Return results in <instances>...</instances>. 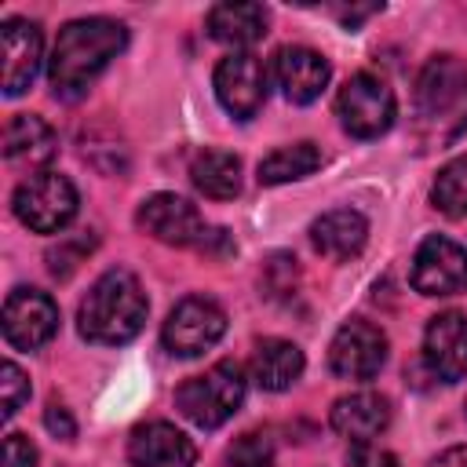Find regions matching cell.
I'll return each instance as SVG.
<instances>
[{
	"label": "cell",
	"mask_w": 467,
	"mask_h": 467,
	"mask_svg": "<svg viewBox=\"0 0 467 467\" xmlns=\"http://www.w3.org/2000/svg\"><path fill=\"white\" fill-rule=\"evenodd\" d=\"M124 44H128V29L113 18H77L62 26L47 62L55 95L77 99L124 51Z\"/></svg>",
	"instance_id": "1"
},
{
	"label": "cell",
	"mask_w": 467,
	"mask_h": 467,
	"mask_svg": "<svg viewBox=\"0 0 467 467\" xmlns=\"http://www.w3.org/2000/svg\"><path fill=\"white\" fill-rule=\"evenodd\" d=\"M146 292L139 285V277L131 270H106L88 296L80 299L77 310V328L88 343L99 347H120L128 339H135L146 325Z\"/></svg>",
	"instance_id": "2"
},
{
	"label": "cell",
	"mask_w": 467,
	"mask_h": 467,
	"mask_svg": "<svg viewBox=\"0 0 467 467\" xmlns=\"http://www.w3.org/2000/svg\"><path fill=\"white\" fill-rule=\"evenodd\" d=\"M241 401H244V372L237 361H215L212 368L190 376L175 390V409L204 431L226 423L241 409Z\"/></svg>",
	"instance_id": "3"
},
{
	"label": "cell",
	"mask_w": 467,
	"mask_h": 467,
	"mask_svg": "<svg viewBox=\"0 0 467 467\" xmlns=\"http://www.w3.org/2000/svg\"><path fill=\"white\" fill-rule=\"evenodd\" d=\"M15 215L36 234H58L77 215V190L58 171H36L15 190Z\"/></svg>",
	"instance_id": "4"
},
{
	"label": "cell",
	"mask_w": 467,
	"mask_h": 467,
	"mask_svg": "<svg viewBox=\"0 0 467 467\" xmlns=\"http://www.w3.org/2000/svg\"><path fill=\"white\" fill-rule=\"evenodd\" d=\"M336 113L354 139H376L394 124V91L372 73H354L336 99Z\"/></svg>",
	"instance_id": "5"
},
{
	"label": "cell",
	"mask_w": 467,
	"mask_h": 467,
	"mask_svg": "<svg viewBox=\"0 0 467 467\" xmlns=\"http://www.w3.org/2000/svg\"><path fill=\"white\" fill-rule=\"evenodd\" d=\"M223 332H226L223 306L212 303V299H204V296H190V299H182L168 314V321L161 328V339H164L168 354H175V358H197L208 347H215L223 339Z\"/></svg>",
	"instance_id": "6"
},
{
	"label": "cell",
	"mask_w": 467,
	"mask_h": 467,
	"mask_svg": "<svg viewBox=\"0 0 467 467\" xmlns=\"http://www.w3.org/2000/svg\"><path fill=\"white\" fill-rule=\"evenodd\" d=\"M412 288L420 296L467 292V252L449 237H427L412 255Z\"/></svg>",
	"instance_id": "7"
},
{
	"label": "cell",
	"mask_w": 467,
	"mask_h": 467,
	"mask_svg": "<svg viewBox=\"0 0 467 467\" xmlns=\"http://www.w3.org/2000/svg\"><path fill=\"white\" fill-rule=\"evenodd\" d=\"M58 332V306L40 288H15L4 303V339L18 350H36Z\"/></svg>",
	"instance_id": "8"
},
{
	"label": "cell",
	"mask_w": 467,
	"mask_h": 467,
	"mask_svg": "<svg viewBox=\"0 0 467 467\" xmlns=\"http://www.w3.org/2000/svg\"><path fill=\"white\" fill-rule=\"evenodd\" d=\"M387 361V336L354 317L347 325H339V332L332 336V347H328V365L336 376L343 379H372Z\"/></svg>",
	"instance_id": "9"
},
{
	"label": "cell",
	"mask_w": 467,
	"mask_h": 467,
	"mask_svg": "<svg viewBox=\"0 0 467 467\" xmlns=\"http://www.w3.org/2000/svg\"><path fill=\"white\" fill-rule=\"evenodd\" d=\"M215 99L237 120H248L266 102V73L263 62L248 51H234L215 66Z\"/></svg>",
	"instance_id": "10"
},
{
	"label": "cell",
	"mask_w": 467,
	"mask_h": 467,
	"mask_svg": "<svg viewBox=\"0 0 467 467\" xmlns=\"http://www.w3.org/2000/svg\"><path fill=\"white\" fill-rule=\"evenodd\" d=\"M139 226L161 241V244H175V248H186V244H197L201 234H204V223H201V212L179 197V193H153L139 204Z\"/></svg>",
	"instance_id": "11"
},
{
	"label": "cell",
	"mask_w": 467,
	"mask_h": 467,
	"mask_svg": "<svg viewBox=\"0 0 467 467\" xmlns=\"http://www.w3.org/2000/svg\"><path fill=\"white\" fill-rule=\"evenodd\" d=\"M423 361L445 383H456L467 376V317L460 310H441L427 321Z\"/></svg>",
	"instance_id": "12"
},
{
	"label": "cell",
	"mask_w": 467,
	"mask_h": 467,
	"mask_svg": "<svg viewBox=\"0 0 467 467\" xmlns=\"http://www.w3.org/2000/svg\"><path fill=\"white\" fill-rule=\"evenodd\" d=\"M0 55H4V95H22L44 55V36L40 26L29 18H7L0 26Z\"/></svg>",
	"instance_id": "13"
},
{
	"label": "cell",
	"mask_w": 467,
	"mask_h": 467,
	"mask_svg": "<svg viewBox=\"0 0 467 467\" xmlns=\"http://www.w3.org/2000/svg\"><path fill=\"white\" fill-rule=\"evenodd\" d=\"M467 99V66L456 55H434L416 77V106L423 117H445Z\"/></svg>",
	"instance_id": "14"
},
{
	"label": "cell",
	"mask_w": 467,
	"mask_h": 467,
	"mask_svg": "<svg viewBox=\"0 0 467 467\" xmlns=\"http://www.w3.org/2000/svg\"><path fill=\"white\" fill-rule=\"evenodd\" d=\"M128 460H131V467H193L197 449L179 427L153 420V423H142L131 431Z\"/></svg>",
	"instance_id": "15"
},
{
	"label": "cell",
	"mask_w": 467,
	"mask_h": 467,
	"mask_svg": "<svg viewBox=\"0 0 467 467\" xmlns=\"http://www.w3.org/2000/svg\"><path fill=\"white\" fill-rule=\"evenodd\" d=\"M328 73H332L328 62H325L314 47L292 44V47H281V51L274 55V80H277L281 95H285L288 102H296V106L314 102V99L325 91Z\"/></svg>",
	"instance_id": "16"
},
{
	"label": "cell",
	"mask_w": 467,
	"mask_h": 467,
	"mask_svg": "<svg viewBox=\"0 0 467 467\" xmlns=\"http://www.w3.org/2000/svg\"><path fill=\"white\" fill-rule=\"evenodd\" d=\"M387 423H390V401L376 390H354L332 405V427L343 438H350L354 445L379 438L387 431Z\"/></svg>",
	"instance_id": "17"
},
{
	"label": "cell",
	"mask_w": 467,
	"mask_h": 467,
	"mask_svg": "<svg viewBox=\"0 0 467 467\" xmlns=\"http://www.w3.org/2000/svg\"><path fill=\"white\" fill-rule=\"evenodd\" d=\"M58 150L51 124L36 113H15L4 128V157L22 168H44Z\"/></svg>",
	"instance_id": "18"
},
{
	"label": "cell",
	"mask_w": 467,
	"mask_h": 467,
	"mask_svg": "<svg viewBox=\"0 0 467 467\" xmlns=\"http://www.w3.org/2000/svg\"><path fill=\"white\" fill-rule=\"evenodd\" d=\"M310 241H314V248H317L325 259L343 263V259H354V255L365 248V241H368V223H365V215L354 212V208H336V212H325L321 219H314Z\"/></svg>",
	"instance_id": "19"
},
{
	"label": "cell",
	"mask_w": 467,
	"mask_h": 467,
	"mask_svg": "<svg viewBox=\"0 0 467 467\" xmlns=\"http://www.w3.org/2000/svg\"><path fill=\"white\" fill-rule=\"evenodd\" d=\"M212 40L226 47H252L266 33V7L263 4H215L208 11Z\"/></svg>",
	"instance_id": "20"
},
{
	"label": "cell",
	"mask_w": 467,
	"mask_h": 467,
	"mask_svg": "<svg viewBox=\"0 0 467 467\" xmlns=\"http://www.w3.org/2000/svg\"><path fill=\"white\" fill-rule=\"evenodd\" d=\"M303 350L288 339H263L252 354V379L263 390H288L303 376Z\"/></svg>",
	"instance_id": "21"
},
{
	"label": "cell",
	"mask_w": 467,
	"mask_h": 467,
	"mask_svg": "<svg viewBox=\"0 0 467 467\" xmlns=\"http://www.w3.org/2000/svg\"><path fill=\"white\" fill-rule=\"evenodd\" d=\"M193 186L212 201H230L241 190V161L226 150H204L190 164Z\"/></svg>",
	"instance_id": "22"
},
{
	"label": "cell",
	"mask_w": 467,
	"mask_h": 467,
	"mask_svg": "<svg viewBox=\"0 0 467 467\" xmlns=\"http://www.w3.org/2000/svg\"><path fill=\"white\" fill-rule=\"evenodd\" d=\"M317 168H321V150L314 142H292V146H277L274 153H266L259 161V182L277 186V182L303 179Z\"/></svg>",
	"instance_id": "23"
},
{
	"label": "cell",
	"mask_w": 467,
	"mask_h": 467,
	"mask_svg": "<svg viewBox=\"0 0 467 467\" xmlns=\"http://www.w3.org/2000/svg\"><path fill=\"white\" fill-rule=\"evenodd\" d=\"M431 201H434V208L438 212H445V215H467V153H460V157H452L441 171H438V179H434V186H431Z\"/></svg>",
	"instance_id": "24"
},
{
	"label": "cell",
	"mask_w": 467,
	"mask_h": 467,
	"mask_svg": "<svg viewBox=\"0 0 467 467\" xmlns=\"http://www.w3.org/2000/svg\"><path fill=\"white\" fill-rule=\"evenodd\" d=\"M226 467H274V441L259 431L234 438V445L226 449Z\"/></svg>",
	"instance_id": "25"
},
{
	"label": "cell",
	"mask_w": 467,
	"mask_h": 467,
	"mask_svg": "<svg viewBox=\"0 0 467 467\" xmlns=\"http://www.w3.org/2000/svg\"><path fill=\"white\" fill-rule=\"evenodd\" d=\"M0 390H4V416H15L22 401L29 398V379L15 361H4L0 368Z\"/></svg>",
	"instance_id": "26"
},
{
	"label": "cell",
	"mask_w": 467,
	"mask_h": 467,
	"mask_svg": "<svg viewBox=\"0 0 467 467\" xmlns=\"http://www.w3.org/2000/svg\"><path fill=\"white\" fill-rule=\"evenodd\" d=\"M84 252H91V237H88V241H58V248L47 252L51 274H55V277H69V274L77 270V263L84 259Z\"/></svg>",
	"instance_id": "27"
},
{
	"label": "cell",
	"mask_w": 467,
	"mask_h": 467,
	"mask_svg": "<svg viewBox=\"0 0 467 467\" xmlns=\"http://www.w3.org/2000/svg\"><path fill=\"white\" fill-rule=\"evenodd\" d=\"M347 467H398V456L365 441V445H354L350 456H347Z\"/></svg>",
	"instance_id": "28"
},
{
	"label": "cell",
	"mask_w": 467,
	"mask_h": 467,
	"mask_svg": "<svg viewBox=\"0 0 467 467\" xmlns=\"http://www.w3.org/2000/svg\"><path fill=\"white\" fill-rule=\"evenodd\" d=\"M4 467H36V449H33V441L26 434H7Z\"/></svg>",
	"instance_id": "29"
},
{
	"label": "cell",
	"mask_w": 467,
	"mask_h": 467,
	"mask_svg": "<svg viewBox=\"0 0 467 467\" xmlns=\"http://www.w3.org/2000/svg\"><path fill=\"white\" fill-rule=\"evenodd\" d=\"M44 423H47V431H51V434H58V438H73V434H77V423H73L69 409H66V405H58V401H51V405H47Z\"/></svg>",
	"instance_id": "30"
},
{
	"label": "cell",
	"mask_w": 467,
	"mask_h": 467,
	"mask_svg": "<svg viewBox=\"0 0 467 467\" xmlns=\"http://www.w3.org/2000/svg\"><path fill=\"white\" fill-rule=\"evenodd\" d=\"M431 467H467V445H452L431 460Z\"/></svg>",
	"instance_id": "31"
}]
</instances>
